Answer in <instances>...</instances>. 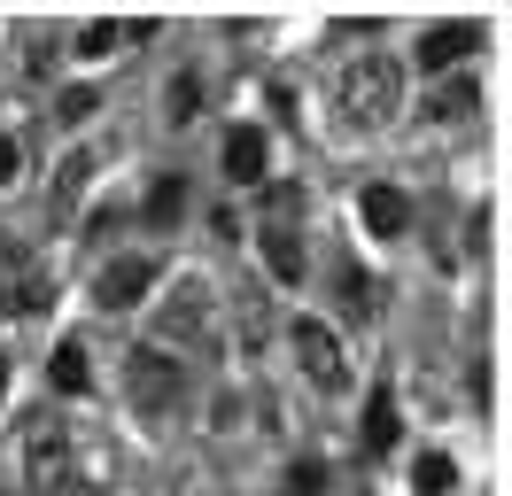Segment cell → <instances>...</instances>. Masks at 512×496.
Instances as JSON below:
<instances>
[{
    "mask_svg": "<svg viewBox=\"0 0 512 496\" xmlns=\"http://www.w3.org/2000/svg\"><path fill=\"white\" fill-rule=\"evenodd\" d=\"M334 93H342V117L350 124H388L396 117V93H404V70H396V55H350Z\"/></svg>",
    "mask_w": 512,
    "mask_h": 496,
    "instance_id": "obj_1",
    "label": "cell"
},
{
    "mask_svg": "<svg viewBox=\"0 0 512 496\" xmlns=\"http://www.w3.org/2000/svg\"><path fill=\"white\" fill-rule=\"evenodd\" d=\"M125 396L140 403V411H179V396H187V365L163 357V349H132V357H125Z\"/></svg>",
    "mask_w": 512,
    "mask_h": 496,
    "instance_id": "obj_2",
    "label": "cell"
},
{
    "mask_svg": "<svg viewBox=\"0 0 512 496\" xmlns=\"http://www.w3.org/2000/svg\"><path fill=\"white\" fill-rule=\"evenodd\" d=\"M70 427L55 419V411H32L24 419V473H32V489H63L70 481Z\"/></svg>",
    "mask_w": 512,
    "mask_h": 496,
    "instance_id": "obj_3",
    "label": "cell"
},
{
    "mask_svg": "<svg viewBox=\"0 0 512 496\" xmlns=\"http://www.w3.org/2000/svg\"><path fill=\"white\" fill-rule=\"evenodd\" d=\"M32 310H47V272L24 241L0 233V318H32Z\"/></svg>",
    "mask_w": 512,
    "mask_h": 496,
    "instance_id": "obj_4",
    "label": "cell"
},
{
    "mask_svg": "<svg viewBox=\"0 0 512 496\" xmlns=\"http://www.w3.org/2000/svg\"><path fill=\"white\" fill-rule=\"evenodd\" d=\"M295 357H303V372L319 380L326 396H334V388H350V357H342V341L326 334L319 318H295Z\"/></svg>",
    "mask_w": 512,
    "mask_h": 496,
    "instance_id": "obj_5",
    "label": "cell"
},
{
    "mask_svg": "<svg viewBox=\"0 0 512 496\" xmlns=\"http://www.w3.org/2000/svg\"><path fill=\"white\" fill-rule=\"evenodd\" d=\"M148 287H156V256H117V264L101 272L94 303L101 310H140V303H148Z\"/></svg>",
    "mask_w": 512,
    "mask_h": 496,
    "instance_id": "obj_6",
    "label": "cell"
},
{
    "mask_svg": "<svg viewBox=\"0 0 512 496\" xmlns=\"http://www.w3.org/2000/svg\"><path fill=\"white\" fill-rule=\"evenodd\" d=\"M474 39H481L474 24H427V39H419V70H435V78H443L450 62L474 55Z\"/></svg>",
    "mask_w": 512,
    "mask_h": 496,
    "instance_id": "obj_7",
    "label": "cell"
},
{
    "mask_svg": "<svg viewBox=\"0 0 512 496\" xmlns=\"http://www.w3.org/2000/svg\"><path fill=\"white\" fill-rule=\"evenodd\" d=\"M357 210H365V225H373V241H396V233L412 225V202H404L388 179H381V186H365V202H357Z\"/></svg>",
    "mask_w": 512,
    "mask_h": 496,
    "instance_id": "obj_8",
    "label": "cell"
},
{
    "mask_svg": "<svg viewBox=\"0 0 512 496\" xmlns=\"http://www.w3.org/2000/svg\"><path fill=\"white\" fill-rule=\"evenodd\" d=\"M264 171H272V148H264V132H233L225 140V179H241V186H264Z\"/></svg>",
    "mask_w": 512,
    "mask_h": 496,
    "instance_id": "obj_9",
    "label": "cell"
},
{
    "mask_svg": "<svg viewBox=\"0 0 512 496\" xmlns=\"http://www.w3.org/2000/svg\"><path fill=\"white\" fill-rule=\"evenodd\" d=\"M202 326H210V295H202V287H179V295L163 303V334H171V341H194Z\"/></svg>",
    "mask_w": 512,
    "mask_h": 496,
    "instance_id": "obj_10",
    "label": "cell"
},
{
    "mask_svg": "<svg viewBox=\"0 0 512 496\" xmlns=\"http://www.w3.org/2000/svg\"><path fill=\"white\" fill-rule=\"evenodd\" d=\"M474 109H481V86H474V78H443V86L427 93V117H435V124H466Z\"/></svg>",
    "mask_w": 512,
    "mask_h": 496,
    "instance_id": "obj_11",
    "label": "cell"
},
{
    "mask_svg": "<svg viewBox=\"0 0 512 496\" xmlns=\"http://www.w3.org/2000/svg\"><path fill=\"white\" fill-rule=\"evenodd\" d=\"M140 217H148V225H179V217H187V171H163V179L148 186Z\"/></svg>",
    "mask_w": 512,
    "mask_h": 496,
    "instance_id": "obj_12",
    "label": "cell"
},
{
    "mask_svg": "<svg viewBox=\"0 0 512 496\" xmlns=\"http://www.w3.org/2000/svg\"><path fill=\"white\" fill-rule=\"evenodd\" d=\"M396 396H388V388H373V396H365V450H373V458H381V450H396Z\"/></svg>",
    "mask_w": 512,
    "mask_h": 496,
    "instance_id": "obj_13",
    "label": "cell"
},
{
    "mask_svg": "<svg viewBox=\"0 0 512 496\" xmlns=\"http://www.w3.org/2000/svg\"><path fill=\"white\" fill-rule=\"evenodd\" d=\"M264 264L280 279H303V241H295V225H264Z\"/></svg>",
    "mask_w": 512,
    "mask_h": 496,
    "instance_id": "obj_14",
    "label": "cell"
},
{
    "mask_svg": "<svg viewBox=\"0 0 512 496\" xmlns=\"http://www.w3.org/2000/svg\"><path fill=\"white\" fill-rule=\"evenodd\" d=\"M55 388H63V396H86V388H94V365H86V341H63V349H55Z\"/></svg>",
    "mask_w": 512,
    "mask_h": 496,
    "instance_id": "obj_15",
    "label": "cell"
},
{
    "mask_svg": "<svg viewBox=\"0 0 512 496\" xmlns=\"http://www.w3.org/2000/svg\"><path fill=\"white\" fill-rule=\"evenodd\" d=\"M334 295H342L350 318H373V279L357 272V264H334Z\"/></svg>",
    "mask_w": 512,
    "mask_h": 496,
    "instance_id": "obj_16",
    "label": "cell"
},
{
    "mask_svg": "<svg viewBox=\"0 0 512 496\" xmlns=\"http://www.w3.org/2000/svg\"><path fill=\"white\" fill-rule=\"evenodd\" d=\"M412 481H419V496H450V489H458V465H450L443 450H427V458H419V473H412Z\"/></svg>",
    "mask_w": 512,
    "mask_h": 496,
    "instance_id": "obj_17",
    "label": "cell"
},
{
    "mask_svg": "<svg viewBox=\"0 0 512 496\" xmlns=\"http://www.w3.org/2000/svg\"><path fill=\"white\" fill-rule=\"evenodd\" d=\"M86 171H94V163H86V155H70L63 171H55V210H70V202H78V194H86Z\"/></svg>",
    "mask_w": 512,
    "mask_h": 496,
    "instance_id": "obj_18",
    "label": "cell"
},
{
    "mask_svg": "<svg viewBox=\"0 0 512 496\" xmlns=\"http://www.w3.org/2000/svg\"><path fill=\"white\" fill-rule=\"evenodd\" d=\"M288 496H334V481H326V465H311V458H303V465L288 473Z\"/></svg>",
    "mask_w": 512,
    "mask_h": 496,
    "instance_id": "obj_19",
    "label": "cell"
},
{
    "mask_svg": "<svg viewBox=\"0 0 512 496\" xmlns=\"http://www.w3.org/2000/svg\"><path fill=\"white\" fill-rule=\"evenodd\" d=\"M117 39H125V24H86L78 31V55H109Z\"/></svg>",
    "mask_w": 512,
    "mask_h": 496,
    "instance_id": "obj_20",
    "label": "cell"
},
{
    "mask_svg": "<svg viewBox=\"0 0 512 496\" xmlns=\"http://www.w3.org/2000/svg\"><path fill=\"white\" fill-rule=\"evenodd\" d=\"M194 101H202V78H179V86H171V124H187Z\"/></svg>",
    "mask_w": 512,
    "mask_h": 496,
    "instance_id": "obj_21",
    "label": "cell"
},
{
    "mask_svg": "<svg viewBox=\"0 0 512 496\" xmlns=\"http://www.w3.org/2000/svg\"><path fill=\"white\" fill-rule=\"evenodd\" d=\"M94 101H101L94 86H70V93H63V124H78V117H94Z\"/></svg>",
    "mask_w": 512,
    "mask_h": 496,
    "instance_id": "obj_22",
    "label": "cell"
},
{
    "mask_svg": "<svg viewBox=\"0 0 512 496\" xmlns=\"http://www.w3.org/2000/svg\"><path fill=\"white\" fill-rule=\"evenodd\" d=\"M16 171H24V148H16V140H8V132H0V186L16 179Z\"/></svg>",
    "mask_w": 512,
    "mask_h": 496,
    "instance_id": "obj_23",
    "label": "cell"
},
{
    "mask_svg": "<svg viewBox=\"0 0 512 496\" xmlns=\"http://www.w3.org/2000/svg\"><path fill=\"white\" fill-rule=\"evenodd\" d=\"M0 396H8V357H0Z\"/></svg>",
    "mask_w": 512,
    "mask_h": 496,
    "instance_id": "obj_24",
    "label": "cell"
},
{
    "mask_svg": "<svg viewBox=\"0 0 512 496\" xmlns=\"http://www.w3.org/2000/svg\"><path fill=\"white\" fill-rule=\"evenodd\" d=\"M334 496H357V489H334Z\"/></svg>",
    "mask_w": 512,
    "mask_h": 496,
    "instance_id": "obj_25",
    "label": "cell"
}]
</instances>
